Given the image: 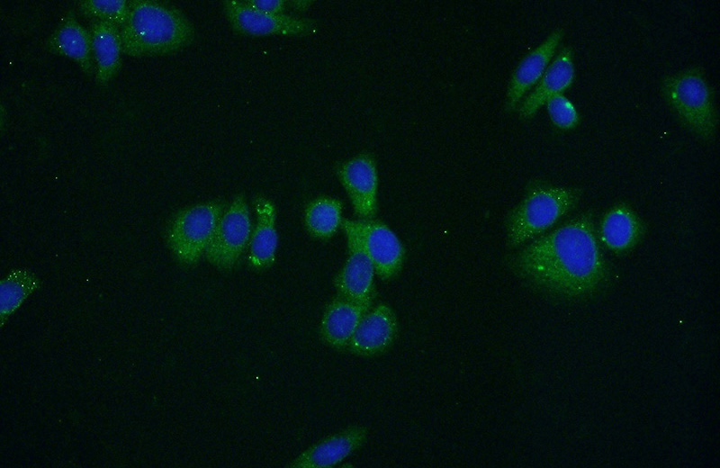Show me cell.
<instances>
[{
  "instance_id": "cell-1",
  "label": "cell",
  "mask_w": 720,
  "mask_h": 468,
  "mask_svg": "<svg viewBox=\"0 0 720 468\" xmlns=\"http://www.w3.org/2000/svg\"><path fill=\"white\" fill-rule=\"evenodd\" d=\"M509 269L543 295L559 302L590 299L608 285L611 266L588 209L535 238L508 259Z\"/></svg>"
},
{
  "instance_id": "cell-2",
  "label": "cell",
  "mask_w": 720,
  "mask_h": 468,
  "mask_svg": "<svg viewBox=\"0 0 720 468\" xmlns=\"http://www.w3.org/2000/svg\"><path fill=\"white\" fill-rule=\"evenodd\" d=\"M123 54L132 58L175 54L192 44L195 29L178 8L154 0L129 1L121 27Z\"/></svg>"
},
{
  "instance_id": "cell-3",
  "label": "cell",
  "mask_w": 720,
  "mask_h": 468,
  "mask_svg": "<svg viewBox=\"0 0 720 468\" xmlns=\"http://www.w3.org/2000/svg\"><path fill=\"white\" fill-rule=\"evenodd\" d=\"M584 190L563 186L541 178L531 179L522 200L506 219V240L517 248L543 235L580 203Z\"/></svg>"
},
{
  "instance_id": "cell-4",
  "label": "cell",
  "mask_w": 720,
  "mask_h": 468,
  "mask_svg": "<svg viewBox=\"0 0 720 468\" xmlns=\"http://www.w3.org/2000/svg\"><path fill=\"white\" fill-rule=\"evenodd\" d=\"M663 100L678 122L704 142L716 140L718 111L716 90L701 66L664 76L660 83Z\"/></svg>"
},
{
  "instance_id": "cell-5",
  "label": "cell",
  "mask_w": 720,
  "mask_h": 468,
  "mask_svg": "<svg viewBox=\"0 0 720 468\" xmlns=\"http://www.w3.org/2000/svg\"><path fill=\"white\" fill-rule=\"evenodd\" d=\"M225 209L222 202H208L187 207L175 216L167 242L179 262L193 265L204 256Z\"/></svg>"
},
{
  "instance_id": "cell-6",
  "label": "cell",
  "mask_w": 720,
  "mask_h": 468,
  "mask_svg": "<svg viewBox=\"0 0 720 468\" xmlns=\"http://www.w3.org/2000/svg\"><path fill=\"white\" fill-rule=\"evenodd\" d=\"M251 233L248 206L245 196L238 194L220 216L205 258L220 269L232 268L249 244Z\"/></svg>"
},
{
  "instance_id": "cell-7",
  "label": "cell",
  "mask_w": 720,
  "mask_h": 468,
  "mask_svg": "<svg viewBox=\"0 0 720 468\" xmlns=\"http://www.w3.org/2000/svg\"><path fill=\"white\" fill-rule=\"evenodd\" d=\"M223 11L233 31L246 36L306 37L318 28L315 19L266 14L238 0L223 1Z\"/></svg>"
},
{
  "instance_id": "cell-8",
  "label": "cell",
  "mask_w": 720,
  "mask_h": 468,
  "mask_svg": "<svg viewBox=\"0 0 720 468\" xmlns=\"http://www.w3.org/2000/svg\"><path fill=\"white\" fill-rule=\"evenodd\" d=\"M341 228L346 238L347 257L336 275L334 286L338 295L359 302L373 303L375 270L354 220L343 219Z\"/></svg>"
},
{
  "instance_id": "cell-9",
  "label": "cell",
  "mask_w": 720,
  "mask_h": 468,
  "mask_svg": "<svg viewBox=\"0 0 720 468\" xmlns=\"http://www.w3.org/2000/svg\"><path fill=\"white\" fill-rule=\"evenodd\" d=\"M596 231L602 248L616 256H624L643 242L648 226L630 203L618 202L601 215Z\"/></svg>"
},
{
  "instance_id": "cell-10",
  "label": "cell",
  "mask_w": 720,
  "mask_h": 468,
  "mask_svg": "<svg viewBox=\"0 0 720 468\" xmlns=\"http://www.w3.org/2000/svg\"><path fill=\"white\" fill-rule=\"evenodd\" d=\"M338 177L346 190L355 214L360 220H372L377 212L379 177L376 161L370 153H360L337 168Z\"/></svg>"
},
{
  "instance_id": "cell-11",
  "label": "cell",
  "mask_w": 720,
  "mask_h": 468,
  "mask_svg": "<svg viewBox=\"0 0 720 468\" xmlns=\"http://www.w3.org/2000/svg\"><path fill=\"white\" fill-rule=\"evenodd\" d=\"M563 36L564 30L555 28L541 44L519 61L508 84L504 104L506 112L517 111L525 96L536 86L555 56Z\"/></svg>"
},
{
  "instance_id": "cell-12",
  "label": "cell",
  "mask_w": 720,
  "mask_h": 468,
  "mask_svg": "<svg viewBox=\"0 0 720 468\" xmlns=\"http://www.w3.org/2000/svg\"><path fill=\"white\" fill-rule=\"evenodd\" d=\"M362 243L382 280L395 277L401 270L405 248L396 234L385 223L372 220H354Z\"/></svg>"
},
{
  "instance_id": "cell-13",
  "label": "cell",
  "mask_w": 720,
  "mask_h": 468,
  "mask_svg": "<svg viewBox=\"0 0 720 468\" xmlns=\"http://www.w3.org/2000/svg\"><path fill=\"white\" fill-rule=\"evenodd\" d=\"M574 51L572 46H563L554 57L544 75L519 104L517 112L523 121L535 117L552 96L563 94L575 80Z\"/></svg>"
},
{
  "instance_id": "cell-14",
  "label": "cell",
  "mask_w": 720,
  "mask_h": 468,
  "mask_svg": "<svg viewBox=\"0 0 720 468\" xmlns=\"http://www.w3.org/2000/svg\"><path fill=\"white\" fill-rule=\"evenodd\" d=\"M398 331L396 313L389 305L380 303L363 317L346 349L363 357L381 355L393 344Z\"/></svg>"
},
{
  "instance_id": "cell-15",
  "label": "cell",
  "mask_w": 720,
  "mask_h": 468,
  "mask_svg": "<svg viewBox=\"0 0 720 468\" xmlns=\"http://www.w3.org/2000/svg\"><path fill=\"white\" fill-rule=\"evenodd\" d=\"M368 428L349 426L312 445L292 462L291 468H330L358 450L367 440Z\"/></svg>"
},
{
  "instance_id": "cell-16",
  "label": "cell",
  "mask_w": 720,
  "mask_h": 468,
  "mask_svg": "<svg viewBox=\"0 0 720 468\" xmlns=\"http://www.w3.org/2000/svg\"><path fill=\"white\" fill-rule=\"evenodd\" d=\"M47 50L58 56L72 59L85 75L94 76L92 36L90 31L69 10L46 41Z\"/></svg>"
},
{
  "instance_id": "cell-17",
  "label": "cell",
  "mask_w": 720,
  "mask_h": 468,
  "mask_svg": "<svg viewBox=\"0 0 720 468\" xmlns=\"http://www.w3.org/2000/svg\"><path fill=\"white\" fill-rule=\"evenodd\" d=\"M373 303L337 295L326 307L320 323L322 341L336 350L346 349L363 317Z\"/></svg>"
},
{
  "instance_id": "cell-18",
  "label": "cell",
  "mask_w": 720,
  "mask_h": 468,
  "mask_svg": "<svg viewBox=\"0 0 720 468\" xmlns=\"http://www.w3.org/2000/svg\"><path fill=\"white\" fill-rule=\"evenodd\" d=\"M256 222L249 241L248 264L256 270L269 268L275 260L278 235L274 203L262 195L253 200Z\"/></svg>"
},
{
  "instance_id": "cell-19",
  "label": "cell",
  "mask_w": 720,
  "mask_h": 468,
  "mask_svg": "<svg viewBox=\"0 0 720 468\" xmlns=\"http://www.w3.org/2000/svg\"><path fill=\"white\" fill-rule=\"evenodd\" d=\"M89 31L92 36L95 83L105 86L117 76L122 66L123 51L121 28L111 22L92 21Z\"/></svg>"
},
{
  "instance_id": "cell-20",
  "label": "cell",
  "mask_w": 720,
  "mask_h": 468,
  "mask_svg": "<svg viewBox=\"0 0 720 468\" xmlns=\"http://www.w3.org/2000/svg\"><path fill=\"white\" fill-rule=\"evenodd\" d=\"M343 203L340 200L320 196L310 202L304 211V223L314 238L328 239L342 224Z\"/></svg>"
},
{
  "instance_id": "cell-21",
  "label": "cell",
  "mask_w": 720,
  "mask_h": 468,
  "mask_svg": "<svg viewBox=\"0 0 720 468\" xmlns=\"http://www.w3.org/2000/svg\"><path fill=\"white\" fill-rule=\"evenodd\" d=\"M39 286L34 274L27 270L12 271L1 282V320L8 319Z\"/></svg>"
},
{
  "instance_id": "cell-22",
  "label": "cell",
  "mask_w": 720,
  "mask_h": 468,
  "mask_svg": "<svg viewBox=\"0 0 720 468\" xmlns=\"http://www.w3.org/2000/svg\"><path fill=\"white\" fill-rule=\"evenodd\" d=\"M78 11L92 21H102L122 27L129 14V1L84 0L77 4Z\"/></svg>"
},
{
  "instance_id": "cell-23",
  "label": "cell",
  "mask_w": 720,
  "mask_h": 468,
  "mask_svg": "<svg viewBox=\"0 0 720 468\" xmlns=\"http://www.w3.org/2000/svg\"><path fill=\"white\" fill-rule=\"evenodd\" d=\"M552 124L562 131L576 129L580 122V115L573 104L563 94L550 97L544 104Z\"/></svg>"
},
{
  "instance_id": "cell-24",
  "label": "cell",
  "mask_w": 720,
  "mask_h": 468,
  "mask_svg": "<svg viewBox=\"0 0 720 468\" xmlns=\"http://www.w3.org/2000/svg\"><path fill=\"white\" fill-rule=\"evenodd\" d=\"M245 3L256 11L271 14H284L287 4L283 0H248Z\"/></svg>"
},
{
  "instance_id": "cell-25",
  "label": "cell",
  "mask_w": 720,
  "mask_h": 468,
  "mask_svg": "<svg viewBox=\"0 0 720 468\" xmlns=\"http://www.w3.org/2000/svg\"><path fill=\"white\" fill-rule=\"evenodd\" d=\"M289 5L292 7L294 10L298 12H305L309 9V7L312 4V1L307 0H297V1H290Z\"/></svg>"
}]
</instances>
